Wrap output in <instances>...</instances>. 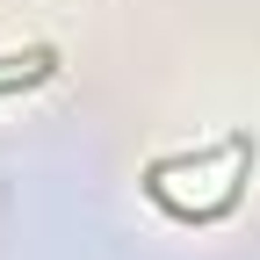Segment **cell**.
<instances>
[{"label": "cell", "instance_id": "2", "mask_svg": "<svg viewBox=\"0 0 260 260\" xmlns=\"http://www.w3.org/2000/svg\"><path fill=\"white\" fill-rule=\"evenodd\" d=\"M37 58H51V44H29V51H0V73H15V65H37Z\"/></svg>", "mask_w": 260, "mask_h": 260}, {"label": "cell", "instance_id": "1", "mask_svg": "<svg viewBox=\"0 0 260 260\" xmlns=\"http://www.w3.org/2000/svg\"><path fill=\"white\" fill-rule=\"evenodd\" d=\"M58 73V51L51 58H37V65H15V73H0V102H8V94H22V87H44Z\"/></svg>", "mask_w": 260, "mask_h": 260}]
</instances>
